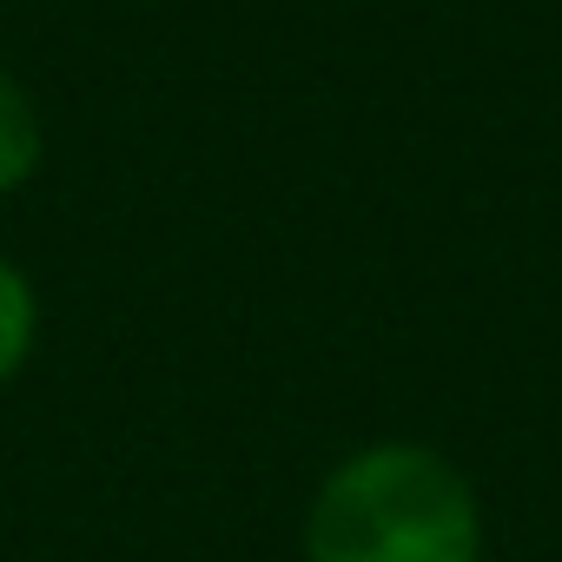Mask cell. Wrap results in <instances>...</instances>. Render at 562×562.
I'll list each match as a JSON object with an SVG mask.
<instances>
[{
	"instance_id": "cell-1",
	"label": "cell",
	"mask_w": 562,
	"mask_h": 562,
	"mask_svg": "<svg viewBox=\"0 0 562 562\" xmlns=\"http://www.w3.org/2000/svg\"><path fill=\"white\" fill-rule=\"evenodd\" d=\"M483 509L470 476L424 443H371L318 483L305 562H476Z\"/></svg>"
},
{
	"instance_id": "cell-2",
	"label": "cell",
	"mask_w": 562,
	"mask_h": 562,
	"mask_svg": "<svg viewBox=\"0 0 562 562\" xmlns=\"http://www.w3.org/2000/svg\"><path fill=\"white\" fill-rule=\"evenodd\" d=\"M41 166V113L14 74H0V192L27 186Z\"/></svg>"
},
{
	"instance_id": "cell-3",
	"label": "cell",
	"mask_w": 562,
	"mask_h": 562,
	"mask_svg": "<svg viewBox=\"0 0 562 562\" xmlns=\"http://www.w3.org/2000/svg\"><path fill=\"white\" fill-rule=\"evenodd\" d=\"M34 285L21 278V265H8L0 258V384H8L21 364H27V351H34Z\"/></svg>"
}]
</instances>
